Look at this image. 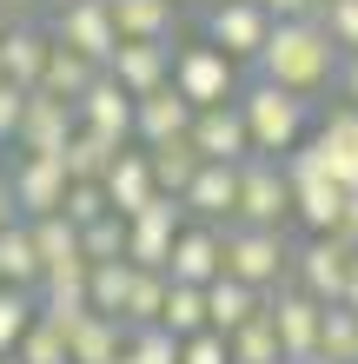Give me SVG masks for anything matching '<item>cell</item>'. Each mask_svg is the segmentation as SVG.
<instances>
[{"instance_id":"cell-1","label":"cell","mask_w":358,"mask_h":364,"mask_svg":"<svg viewBox=\"0 0 358 364\" xmlns=\"http://www.w3.org/2000/svg\"><path fill=\"white\" fill-rule=\"evenodd\" d=\"M252 80H272L279 93L319 100V93H332V80H339V47L325 40L319 20H272L265 47L252 60Z\"/></svg>"},{"instance_id":"cell-2","label":"cell","mask_w":358,"mask_h":364,"mask_svg":"<svg viewBox=\"0 0 358 364\" xmlns=\"http://www.w3.org/2000/svg\"><path fill=\"white\" fill-rule=\"evenodd\" d=\"M233 106H239L246 139H252V153H259V159H285L292 146L312 139V100L279 93L272 80H252V73H246V87H239Z\"/></svg>"},{"instance_id":"cell-3","label":"cell","mask_w":358,"mask_h":364,"mask_svg":"<svg viewBox=\"0 0 358 364\" xmlns=\"http://www.w3.org/2000/svg\"><path fill=\"white\" fill-rule=\"evenodd\" d=\"M219 252H226V278H239L252 291H279L292 278V245L285 232H265V225H219Z\"/></svg>"},{"instance_id":"cell-4","label":"cell","mask_w":358,"mask_h":364,"mask_svg":"<svg viewBox=\"0 0 358 364\" xmlns=\"http://www.w3.org/2000/svg\"><path fill=\"white\" fill-rule=\"evenodd\" d=\"M239 87H246V73H239L219 47H206V40L173 47V93L193 106V113H206V106H233Z\"/></svg>"},{"instance_id":"cell-5","label":"cell","mask_w":358,"mask_h":364,"mask_svg":"<svg viewBox=\"0 0 358 364\" xmlns=\"http://www.w3.org/2000/svg\"><path fill=\"white\" fill-rule=\"evenodd\" d=\"M292 219V186L279 173V159H239V205H233V225H265V232H285Z\"/></svg>"},{"instance_id":"cell-6","label":"cell","mask_w":358,"mask_h":364,"mask_svg":"<svg viewBox=\"0 0 358 364\" xmlns=\"http://www.w3.org/2000/svg\"><path fill=\"white\" fill-rule=\"evenodd\" d=\"M265 33H272V14L252 7V0H219V7H206V47H219L239 73L259 60Z\"/></svg>"},{"instance_id":"cell-7","label":"cell","mask_w":358,"mask_h":364,"mask_svg":"<svg viewBox=\"0 0 358 364\" xmlns=\"http://www.w3.org/2000/svg\"><path fill=\"white\" fill-rule=\"evenodd\" d=\"M319 318H325V305H312L299 285H279L265 298V325H272V338H279L285 364H312L319 358Z\"/></svg>"},{"instance_id":"cell-8","label":"cell","mask_w":358,"mask_h":364,"mask_svg":"<svg viewBox=\"0 0 358 364\" xmlns=\"http://www.w3.org/2000/svg\"><path fill=\"white\" fill-rule=\"evenodd\" d=\"M179 232H186V205L159 192L146 212H133V219H126V265H139V272H166V259H173V239H179Z\"/></svg>"},{"instance_id":"cell-9","label":"cell","mask_w":358,"mask_h":364,"mask_svg":"<svg viewBox=\"0 0 358 364\" xmlns=\"http://www.w3.org/2000/svg\"><path fill=\"white\" fill-rule=\"evenodd\" d=\"M47 33H53V47L80 53V60H87V67H100V73H107V60H113V47H120L107 0H80V7H60Z\"/></svg>"},{"instance_id":"cell-10","label":"cell","mask_w":358,"mask_h":364,"mask_svg":"<svg viewBox=\"0 0 358 364\" xmlns=\"http://www.w3.org/2000/svg\"><path fill=\"white\" fill-rule=\"evenodd\" d=\"M7 192H14V212L20 219H53L60 205H67V166L47 159V153H20L14 173H7Z\"/></svg>"},{"instance_id":"cell-11","label":"cell","mask_w":358,"mask_h":364,"mask_svg":"<svg viewBox=\"0 0 358 364\" xmlns=\"http://www.w3.org/2000/svg\"><path fill=\"white\" fill-rule=\"evenodd\" d=\"M312 153L339 192H358V106L339 100L325 119H312Z\"/></svg>"},{"instance_id":"cell-12","label":"cell","mask_w":358,"mask_h":364,"mask_svg":"<svg viewBox=\"0 0 358 364\" xmlns=\"http://www.w3.org/2000/svg\"><path fill=\"white\" fill-rule=\"evenodd\" d=\"M107 80L126 100H146L159 87H173V47H153V40H120L107 60Z\"/></svg>"},{"instance_id":"cell-13","label":"cell","mask_w":358,"mask_h":364,"mask_svg":"<svg viewBox=\"0 0 358 364\" xmlns=\"http://www.w3.org/2000/svg\"><path fill=\"white\" fill-rule=\"evenodd\" d=\"M73 106L67 100H53V93H27L20 100V119H14V146L20 153H47V159H60V146L73 139Z\"/></svg>"},{"instance_id":"cell-14","label":"cell","mask_w":358,"mask_h":364,"mask_svg":"<svg viewBox=\"0 0 358 364\" xmlns=\"http://www.w3.org/2000/svg\"><path fill=\"white\" fill-rule=\"evenodd\" d=\"M352 259H358V252L332 245V239H305L299 252H292V285H299V291L312 298V305H339Z\"/></svg>"},{"instance_id":"cell-15","label":"cell","mask_w":358,"mask_h":364,"mask_svg":"<svg viewBox=\"0 0 358 364\" xmlns=\"http://www.w3.org/2000/svg\"><path fill=\"white\" fill-rule=\"evenodd\" d=\"M47 53H53V33L40 27V20H14V27L0 33V80H7L14 93H33L40 73H47Z\"/></svg>"},{"instance_id":"cell-16","label":"cell","mask_w":358,"mask_h":364,"mask_svg":"<svg viewBox=\"0 0 358 364\" xmlns=\"http://www.w3.org/2000/svg\"><path fill=\"white\" fill-rule=\"evenodd\" d=\"M219 272H226L219 225H193V219H186V232L173 239V259H166V285H193V291H206Z\"/></svg>"},{"instance_id":"cell-17","label":"cell","mask_w":358,"mask_h":364,"mask_svg":"<svg viewBox=\"0 0 358 364\" xmlns=\"http://www.w3.org/2000/svg\"><path fill=\"white\" fill-rule=\"evenodd\" d=\"M186 146H193L206 166H239V159H252V139H246L239 106H206V113H193Z\"/></svg>"},{"instance_id":"cell-18","label":"cell","mask_w":358,"mask_h":364,"mask_svg":"<svg viewBox=\"0 0 358 364\" xmlns=\"http://www.w3.org/2000/svg\"><path fill=\"white\" fill-rule=\"evenodd\" d=\"M100 192H107V212L113 219H133V212H146L159 199V186H153V166H146L139 146H120L113 166H107V179H100Z\"/></svg>"},{"instance_id":"cell-19","label":"cell","mask_w":358,"mask_h":364,"mask_svg":"<svg viewBox=\"0 0 358 364\" xmlns=\"http://www.w3.org/2000/svg\"><path fill=\"white\" fill-rule=\"evenodd\" d=\"M73 119H80V133H100V139H113V146H133V100H126L107 73L73 100Z\"/></svg>"},{"instance_id":"cell-20","label":"cell","mask_w":358,"mask_h":364,"mask_svg":"<svg viewBox=\"0 0 358 364\" xmlns=\"http://www.w3.org/2000/svg\"><path fill=\"white\" fill-rule=\"evenodd\" d=\"M193 133V106H186L173 87H159V93H146L133 100V146L139 153H153V146H173Z\"/></svg>"},{"instance_id":"cell-21","label":"cell","mask_w":358,"mask_h":364,"mask_svg":"<svg viewBox=\"0 0 358 364\" xmlns=\"http://www.w3.org/2000/svg\"><path fill=\"white\" fill-rule=\"evenodd\" d=\"M186 219L193 225H233V205H239V166H199L193 186L179 192Z\"/></svg>"},{"instance_id":"cell-22","label":"cell","mask_w":358,"mask_h":364,"mask_svg":"<svg viewBox=\"0 0 358 364\" xmlns=\"http://www.w3.org/2000/svg\"><path fill=\"white\" fill-rule=\"evenodd\" d=\"M120 40H153V47H179V7L166 0H107Z\"/></svg>"},{"instance_id":"cell-23","label":"cell","mask_w":358,"mask_h":364,"mask_svg":"<svg viewBox=\"0 0 358 364\" xmlns=\"http://www.w3.org/2000/svg\"><path fill=\"white\" fill-rule=\"evenodd\" d=\"M265 311V298L252 291V285H239V278H213V285H206V331H219V338H233L246 318H259Z\"/></svg>"},{"instance_id":"cell-24","label":"cell","mask_w":358,"mask_h":364,"mask_svg":"<svg viewBox=\"0 0 358 364\" xmlns=\"http://www.w3.org/2000/svg\"><path fill=\"white\" fill-rule=\"evenodd\" d=\"M120 351H126V325H120V318L87 311V318L67 331V364H113Z\"/></svg>"},{"instance_id":"cell-25","label":"cell","mask_w":358,"mask_h":364,"mask_svg":"<svg viewBox=\"0 0 358 364\" xmlns=\"http://www.w3.org/2000/svg\"><path fill=\"white\" fill-rule=\"evenodd\" d=\"M292 219H299L312 239H325V232L345 219V192L332 186V179H305V186H292Z\"/></svg>"},{"instance_id":"cell-26","label":"cell","mask_w":358,"mask_h":364,"mask_svg":"<svg viewBox=\"0 0 358 364\" xmlns=\"http://www.w3.org/2000/svg\"><path fill=\"white\" fill-rule=\"evenodd\" d=\"M0 285H14V291H40V252H33L27 219H14L7 232H0Z\"/></svg>"},{"instance_id":"cell-27","label":"cell","mask_w":358,"mask_h":364,"mask_svg":"<svg viewBox=\"0 0 358 364\" xmlns=\"http://www.w3.org/2000/svg\"><path fill=\"white\" fill-rule=\"evenodd\" d=\"M113 153H120L113 139H100V133H80V126H73V139L60 146L67 186H100V179H107V166H113Z\"/></svg>"},{"instance_id":"cell-28","label":"cell","mask_w":358,"mask_h":364,"mask_svg":"<svg viewBox=\"0 0 358 364\" xmlns=\"http://www.w3.org/2000/svg\"><path fill=\"white\" fill-rule=\"evenodd\" d=\"M27 232H33V252H40V278L67 272V265H87V259H80V232L60 219V212H53V219H33Z\"/></svg>"},{"instance_id":"cell-29","label":"cell","mask_w":358,"mask_h":364,"mask_svg":"<svg viewBox=\"0 0 358 364\" xmlns=\"http://www.w3.org/2000/svg\"><path fill=\"white\" fill-rule=\"evenodd\" d=\"M93 80H100V67H87V60H80V53H67V47H53L47 53V73H40V87L33 93H53V100H80V93H87L93 87Z\"/></svg>"},{"instance_id":"cell-30","label":"cell","mask_w":358,"mask_h":364,"mask_svg":"<svg viewBox=\"0 0 358 364\" xmlns=\"http://www.w3.org/2000/svg\"><path fill=\"white\" fill-rule=\"evenodd\" d=\"M126 291H133V265H126V259H113V265H87V311L120 318V311H126Z\"/></svg>"},{"instance_id":"cell-31","label":"cell","mask_w":358,"mask_h":364,"mask_svg":"<svg viewBox=\"0 0 358 364\" xmlns=\"http://www.w3.org/2000/svg\"><path fill=\"white\" fill-rule=\"evenodd\" d=\"M146 166H153V186L166 192V199H179V192L193 186V173H199L206 159H199L186 139H173V146H153V153H146Z\"/></svg>"},{"instance_id":"cell-32","label":"cell","mask_w":358,"mask_h":364,"mask_svg":"<svg viewBox=\"0 0 358 364\" xmlns=\"http://www.w3.org/2000/svg\"><path fill=\"white\" fill-rule=\"evenodd\" d=\"M159 311H166V272H139L133 265V291H126L120 325L126 331H146V325H159Z\"/></svg>"},{"instance_id":"cell-33","label":"cell","mask_w":358,"mask_h":364,"mask_svg":"<svg viewBox=\"0 0 358 364\" xmlns=\"http://www.w3.org/2000/svg\"><path fill=\"white\" fill-rule=\"evenodd\" d=\"M159 331L166 338H199L206 331V291H193V285H166V311H159Z\"/></svg>"},{"instance_id":"cell-34","label":"cell","mask_w":358,"mask_h":364,"mask_svg":"<svg viewBox=\"0 0 358 364\" xmlns=\"http://www.w3.org/2000/svg\"><path fill=\"white\" fill-rule=\"evenodd\" d=\"M319 358L325 364H358V311L325 305V318H319Z\"/></svg>"},{"instance_id":"cell-35","label":"cell","mask_w":358,"mask_h":364,"mask_svg":"<svg viewBox=\"0 0 358 364\" xmlns=\"http://www.w3.org/2000/svg\"><path fill=\"white\" fill-rule=\"evenodd\" d=\"M226 364H285L279 358V338H272V325H265V311L246 318V325L226 338Z\"/></svg>"},{"instance_id":"cell-36","label":"cell","mask_w":358,"mask_h":364,"mask_svg":"<svg viewBox=\"0 0 358 364\" xmlns=\"http://www.w3.org/2000/svg\"><path fill=\"white\" fill-rule=\"evenodd\" d=\"M80 259L87 265H113V259H126V219H93L87 232H80Z\"/></svg>"},{"instance_id":"cell-37","label":"cell","mask_w":358,"mask_h":364,"mask_svg":"<svg viewBox=\"0 0 358 364\" xmlns=\"http://www.w3.org/2000/svg\"><path fill=\"white\" fill-rule=\"evenodd\" d=\"M325 27V40L339 47V60L345 53H358V0H319V14H312Z\"/></svg>"},{"instance_id":"cell-38","label":"cell","mask_w":358,"mask_h":364,"mask_svg":"<svg viewBox=\"0 0 358 364\" xmlns=\"http://www.w3.org/2000/svg\"><path fill=\"white\" fill-rule=\"evenodd\" d=\"M27 325H33V291L0 285V358H14V345L27 338Z\"/></svg>"},{"instance_id":"cell-39","label":"cell","mask_w":358,"mask_h":364,"mask_svg":"<svg viewBox=\"0 0 358 364\" xmlns=\"http://www.w3.org/2000/svg\"><path fill=\"white\" fill-rule=\"evenodd\" d=\"M14 364H67V338H60L53 325H27V338L14 345Z\"/></svg>"},{"instance_id":"cell-40","label":"cell","mask_w":358,"mask_h":364,"mask_svg":"<svg viewBox=\"0 0 358 364\" xmlns=\"http://www.w3.org/2000/svg\"><path fill=\"white\" fill-rule=\"evenodd\" d=\"M126 358H133V364H179V338H166L159 325L126 331Z\"/></svg>"},{"instance_id":"cell-41","label":"cell","mask_w":358,"mask_h":364,"mask_svg":"<svg viewBox=\"0 0 358 364\" xmlns=\"http://www.w3.org/2000/svg\"><path fill=\"white\" fill-rule=\"evenodd\" d=\"M60 219H67L73 232H87L93 219H107V192H100V186H67V205H60Z\"/></svg>"},{"instance_id":"cell-42","label":"cell","mask_w":358,"mask_h":364,"mask_svg":"<svg viewBox=\"0 0 358 364\" xmlns=\"http://www.w3.org/2000/svg\"><path fill=\"white\" fill-rule=\"evenodd\" d=\"M179 364H226V338H219V331L186 338V345H179Z\"/></svg>"},{"instance_id":"cell-43","label":"cell","mask_w":358,"mask_h":364,"mask_svg":"<svg viewBox=\"0 0 358 364\" xmlns=\"http://www.w3.org/2000/svg\"><path fill=\"white\" fill-rule=\"evenodd\" d=\"M252 7H265L272 20H312V14H319V0H252Z\"/></svg>"},{"instance_id":"cell-44","label":"cell","mask_w":358,"mask_h":364,"mask_svg":"<svg viewBox=\"0 0 358 364\" xmlns=\"http://www.w3.org/2000/svg\"><path fill=\"white\" fill-rule=\"evenodd\" d=\"M332 87H339V100H345V106H358V53H345V60H339V80H332Z\"/></svg>"},{"instance_id":"cell-45","label":"cell","mask_w":358,"mask_h":364,"mask_svg":"<svg viewBox=\"0 0 358 364\" xmlns=\"http://www.w3.org/2000/svg\"><path fill=\"white\" fill-rule=\"evenodd\" d=\"M20 100H27V93H14L7 80H0V139H14V119H20Z\"/></svg>"},{"instance_id":"cell-46","label":"cell","mask_w":358,"mask_h":364,"mask_svg":"<svg viewBox=\"0 0 358 364\" xmlns=\"http://www.w3.org/2000/svg\"><path fill=\"white\" fill-rule=\"evenodd\" d=\"M40 7H47V0H0V14H7V20H33Z\"/></svg>"},{"instance_id":"cell-47","label":"cell","mask_w":358,"mask_h":364,"mask_svg":"<svg viewBox=\"0 0 358 364\" xmlns=\"http://www.w3.org/2000/svg\"><path fill=\"white\" fill-rule=\"evenodd\" d=\"M14 219H20V212H14V192H7V173H0V232H7Z\"/></svg>"},{"instance_id":"cell-48","label":"cell","mask_w":358,"mask_h":364,"mask_svg":"<svg viewBox=\"0 0 358 364\" xmlns=\"http://www.w3.org/2000/svg\"><path fill=\"white\" fill-rule=\"evenodd\" d=\"M339 305H345V311H358V259H352V272H345V291H339Z\"/></svg>"},{"instance_id":"cell-49","label":"cell","mask_w":358,"mask_h":364,"mask_svg":"<svg viewBox=\"0 0 358 364\" xmlns=\"http://www.w3.org/2000/svg\"><path fill=\"white\" fill-rule=\"evenodd\" d=\"M166 7H179V14H186V7H206V0H166Z\"/></svg>"},{"instance_id":"cell-50","label":"cell","mask_w":358,"mask_h":364,"mask_svg":"<svg viewBox=\"0 0 358 364\" xmlns=\"http://www.w3.org/2000/svg\"><path fill=\"white\" fill-rule=\"evenodd\" d=\"M47 7H53V14H60V7H80V0H47Z\"/></svg>"},{"instance_id":"cell-51","label":"cell","mask_w":358,"mask_h":364,"mask_svg":"<svg viewBox=\"0 0 358 364\" xmlns=\"http://www.w3.org/2000/svg\"><path fill=\"white\" fill-rule=\"evenodd\" d=\"M7 27H14V20H7V14H0V33H7Z\"/></svg>"},{"instance_id":"cell-52","label":"cell","mask_w":358,"mask_h":364,"mask_svg":"<svg viewBox=\"0 0 358 364\" xmlns=\"http://www.w3.org/2000/svg\"><path fill=\"white\" fill-rule=\"evenodd\" d=\"M206 7H219V0H206Z\"/></svg>"},{"instance_id":"cell-53","label":"cell","mask_w":358,"mask_h":364,"mask_svg":"<svg viewBox=\"0 0 358 364\" xmlns=\"http://www.w3.org/2000/svg\"><path fill=\"white\" fill-rule=\"evenodd\" d=\"M312 364H325V358H312Z\"/></svg>"},{"instance_id":"cell-54","label":"cell","mask_w":358,"mask_h":364,"mask_svg":"<svg viewBox=\"0 0 358 364\" xmlns=\"http://www.w3.org/2000/svg\"><path fill=\"white\" fill-rule=\"evenodd\" d=\"M0 364H14V358H0Z\"/></svg>"}]
</instances>
